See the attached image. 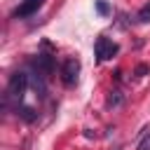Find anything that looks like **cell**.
Segmentation results:
<instances>
[{"instance_id": "8", "label": "cell", "mask_w": 150, "mask_h": 150, "mask_svg": "<svg viewBox=\"0 0 150 150\" xmlns=\"http://www.w3.org/2000/svg\"><path fill=\"white\" fill-rule=\"evenodd\" d=\"M136 19H138V23H148V21H150V2H148V5H143V7L138 9Z\"/></svg>"}, {"instance_id": "1", "label": "cell", "mask_w": 150, "mask_h": 150, "mask_svg": "<svg viewBox=\"0 0 150 150\" xmlns=\"http://www.w3.org/2000/svg\"><path fill=\"white\" fill-rule=\"evenodd\" d=\"M26 89H28V75L21 73V70H16V73L9 77V82H7V96L21 101L23 94H26Z\"/></svg>"}, {"instance_id": "2", "label": "cell", "mask_w": 150, "mask_h": 150, "mask_svg": "<svg viewBox=\"0 0 150 150\" xmlns=\"http://www.w3.org/2000/svg\"><path fill=\"white\" fill-rule=\"evenodd\" d=\"M94 52H96V61H108V59H112V56H115V54L120 52V45L101 35V38H96Z\"/></svg>"}, {"instance_id": "9", "label": "cell", "mask_w": 150, "mask_h": 150, "mask_svg": "<svg viewBox=\"0 0 150 150\" xmlns=\"http://www.w3.org/2000/svg\"><path fill=\"white\" fill-rule=\"evenodd\" d=\"M96 12L105 16V14H110V5H108L105 0H98V2H96Z\"/></svg>"}, {"instance_id": "5", "label": "cell", "mask_w": 150, "mask_h": 150, "mask_svg": "<svg viewBox=\"0 0 150 150\" xmlns=\"http://www.w3.org/2000/svg\"><path fill=\"white\" fill-rule=\"evenodd\" d=\"M33 66L38 68V73H42V75L47 77V75L54 73V56H52V54H38V56L33 59Z\"/></svg>"}, {"instance_id": "10", "label": "cell", "mask_w": 150, "mask_h": 150, "mask_svg": "<svg viewBox=\"0 0 150 150\" xmlns=\"http://www.w3.org/2000/svg\"><path fill=\"white\" fill-rule=\"evenodd\" d=\"M136 150H150V134H145V136H143V141L138 143V148H136Z\"/></svg>"}, {"instance_id": "7", "label": "cell", "mask_w": 150, "mask_h": 150, "mask_svg": "<svg viewBox=\"0 0 150 150\" xmlns=\"http://www.w3.org/2000/svg\"><path fill=\"white\" fill-rule=\"evenodd\" d=\"M16 115H19L21 120H26V122H35V120H38V112H35L33 108H28V105L16 108Z\"/></svg>"}, {"instance_id": "11", "label": "cell", "mask_w": 150, "mask_h": 150, "mask_svg": "<svg viewBox=\"0 0 150 150\" xmlns=\"http://www.w3.org/2000/svg\"><path fill=\"white\" fill-rule=\"evenodd\" d=\"M145 73H150V68H148V66H145V63H141V66H138V68H136V75H138V77H143V75H145Z\"/></svg>"}, {"instance_id": "4", "label": "cell", "mask_w": 150, "mask_h": 150, "mask_svg": "<svg viewBox=\"0 0 150 150\" xmlns=\"http://www.w3.org/2000/svg\"><path fill=\"white\" fill-rule=\"evenodd\" d=\"M42 2H45V0H23V2L12 12V16H14V19H28V16H33V14L42 7Z\"/></svg>"}, {"instance_id": "6", "label": "cell", "mask_w": 150, "mask_h": 150, "mask_svg": "<svg viewBox=\"0 0 150 150\" xmlns=\"http://www.w3.org/2000/svg\"><path fill=\"white\" fill-rule=\"evenodd\" d=\"M124 103V94L120 91V89H112L110 94H108V98H105V105L108 108H120Z\"/></svg>"}, {"instance_id": "3", "label": "cell", "mask_w": 150, "mask_h": 150, "mask_svg": "<svg viewBox=\"0 0 150 150\" xmlns=\"http://www.w3.org/2000/svg\"><path fill=\"white\" fill-rule=\"evenodd\" d=\"M77 75H80V61L77 59H66L63 61V68H61V80L63 84H75L77 82Z\"/></svg>"}]
</instances>
